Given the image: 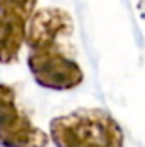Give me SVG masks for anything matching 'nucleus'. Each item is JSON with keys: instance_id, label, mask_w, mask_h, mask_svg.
Masks as SVG:
<instances>
[{"instance_id": "f257e3e1", "label": "nucleus", "mask_w": 145, "mask_h": 147, "mask_svg": "<svg viewBox=\"0 0 145 147\" xmlns=\"http://www.w3.org/2000/svg\"><path fill=\"white\" fill-rule=\"evenodd\" d=\"M50 139L56 147H123L119 123L101 108H79L50 121Z\"/></svg>"}, {"instance_id": "f03ea898", "label": "nucleus", "mask_w": 145, "mask_h": 147, "mask_svg": "<svg viewBox=\"0 0 145 147\" xmlns=\"http://www.w3.org/2000/svg\"><path fill=\"white\" fill-rule=\"evenodd\" d=\"M50 135L17 103L12 86L0 82V147H46Z\"/></svg>"}, {"instance_id": "7ed1b4c3", "label": "nucleus", "mask_w": 145, "mask_h": 147, "mask_svg": "<svg viewBox=\"0 0 145 147\" xmlns=\"http://www.w3.org/2000/svg\"><path fill=\"white\" fill-rule=\"evenodd\" d=\"M28 69L38 86L50 91H70L84 82L82 67L60 48L29 51Z\"/></svg>"}, {"instance_id": "20e7f679", "label": "nucleus", "mask_w": 145, "mask_h": 147, "mask_svg": "<svg viewBox=\"0 0 145 147\" xmlns=\"http://www.w3.org/2000/svg\"><path fill=\"white\" fill-rule=\"evenodd\" d=\"M73 33L72 16L58 7L36 9L28 22L26 46L29 51L58 48L62 38H68Z\"/></svg>"}, {"instance_id": "39448f33", "label": "nucleus", "mask_w": 145, "mask_h": 147, "mask_svg": "<svg viewBox=\"0 0 145 147\" xmlns=\"http://www.w3.org/2000/svg\"><path fill=\"white\" fill-rule=\"evenodd\" d=\"M38 0H0V17L28 24L36 10Z\"/></svg>"}]
</instances>
